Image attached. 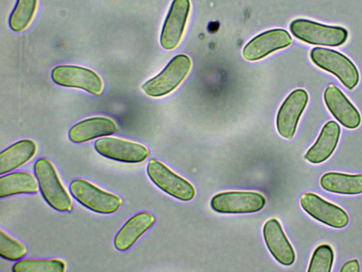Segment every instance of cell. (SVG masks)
<instances>
[{
  "label": "cell",
  "mask_w": 362,
  "mask_h": 272,
  "mask_svg": "<svg viewBox=\"0 0 362 272\" xmlns=\"http://www.w3.org/2000/svg\"><path fill=\"white\" fill-rule=\"evenodd\" d=\"M34 174L41 194L49 206L59 212L72 210L71 198L51 161L47 158L38 159L34 164Z\"/></svg>",
  "instance_id": "6da1fadb"
},
{
  "label": "cell",
  "mask_w": 362,
  "mask_h": 272,
  "mask_svg": "<svg viewBox=\"0 0 362 272\" xmlns=\"http://www.w3.org/2000/svg\"><path fill=\"white\" fill-rule=\"evenodd\" d=\"M289 29L295 38L313 45L341 46L348 38V31L343 27L325 25L305 18L291 21Z\"/></svg>",
  "instance_id": "7a4b0ae2"
},
{
  "label": "cell",
  "mask_w": 362,
  "mask_h": 272,
  "mask_svg": "<svg viewBox=\"0 0 362 272\" xmlns=\"http://www.w3.org/2000/svg\"><path fill=\"white\" fill-rule=\"evenodd\" d=\"M69 191L74 198L83 206L100 214L115 213L123 204V200L119 196L83 178L72 181L69 184Z\"/></svg>",
  "instance_id": "3957f363"
},
{
  "label": "cell",
  "mask_w": 362,
  "mask_h": 272,
  "mask_svg": "<svg viewBox=\"0 0 362 272\" xmlns=\"http://www.w3.org/2000/svg\"><path fill=\"white\" fill-rule=\"evenodd\" d=\"M310 58L317 67L334 75L346 89L352 90L358 85V69L342 53L329 48L316 47L310 50Z\"/></svg>",
  "instance_id": "277c9868"
},
{
  "label": "cell",
  "mask_w": 362,
  "mask_h": 272,
  "mask_svg": "<svg viewBox=\"0 0 362 272\" xmlns=\"http://www.w3.org/2000/svg\"><path fill=\"white\" fill-rule=\"evenodd\" d=\"M192 62L186 55L175 56L156 76L141 86L143 91L151 97L164 96L174 91L187 76Z\"/></svg>",
  "instance_id": "5b68a950"
},
{
  "label": "cell",
  "mask_w": 362,
  "mask_h": 272,
  "mask_svg": "<svg viewBox=\"0 0 362 272\" xmlns=\"http://www.w3.org/2000/svg\"><path fill=\"white\" fill-rule=\"evenodd\" d=\"M146 172L151 181L158 188L177 200L189 201L196 195L195 188L189 181L156 159L149 161Z\"/></svg>",
  "instance_id": "8992f818"
},
{
  "label": "cell",
  "mask_w": 362,
  "mask_h": 272,
  "mask_svg": "<svg viewBox=\"0 0 362 272\" xmlns=\"http://www.w3.org/2000/svg\"><path fill=\"white\" fill-rule=\"evenodd\" d=\"M264 196L255 191H225L214 195L210 200L211 208L223 214L256 212L264 208Z\"/></svg>",
  "instance_id": "52a82bcc"
},
{
  "label": "cell",
  "mask_w": 362,
  "mask_h": 272,
  "mask_svg": "<svg viewBox=\"0 0 362 272\" xmlns=\"http://www.w3.org/2000/svg\"><path fill=\"white\" fill-rule=\"evenodd\" d=\"M52 81L57 85L80 89L86 92L99 96L103 89L101 77L93 70L77 65H59L51 72Z\"/></svg>",
  "instance_id": "ba28073f"
},
{
  "label": "cell",
  "mask_w": 362,
  "mask_h": 272,
  "mask_svg": "<svg viewBox=\"0 0 362 272\" xmlns=\"http://www.w3.org/2000/svg\"><path fill=\"white\" fill-rule=\"evenodd\" d=\"M94 147L100 155L124 163H140L149 156L148 149L142 144L113 137L98 139Z\"/></svg>",
  "instance_id": "9c48e42d"
},
{
  "label": "cell",
  "mask_w": 362,
  "mask_h": 272,
  "mask_svg": "<svg viewBox=\"0 0 362 272\" xmlns=\"http://www.w3.org/2000/svg\"><path fill=\"white\" fill-rule=\"evenodd\" d=\"M308 99L307 91L302 89L293 90L285 98L276 118V130L281 137L287 140L293 137Z\"/></svg>",
  "instance_id": "30bf717a"
},
{
  "label": "cell",
  "mask_w": 362,
  "mask_h": 272,
  "mask_svg": "<svg viewBox=\"0 0 362 272\" xmlns=\"http://www.w3.org/2000/svg\"><path fill=\"white\" fill-rule=\"evenodd\" d=\"M303 210L317 221L333 228H343L349 223V215L339 206L325 200L318 195L307 192L301 195Z\"/></svg>",
  "instance_id": "8fae6325"
},
{
  "label": "cell",
  "mask_w": 362,
  "mask_h": 272,
  "mask_svg": "<svg viewBox=\"0 0 362 272\" xmlns=\"http://www.w3.org/2000/svg\"><path fill=\"white\" fill-rule=\"evenodd\" d=\"M190 8L189 0H173L160 36V43L163 49L171 50L180 44Z\"/></svg>",
  "instance_id": "7c38bea8"
},
{
  "label": "cell",
  "mask_w": 362,
  "mask_h": 272,
  "mask_svg": "<svg viewBox=\"0 0 362 272\" xmlns=\"http://www.w3.org/2000/svg\"><path fill=\"white\" fill-rule=\"evenodd\" d=\"M293 39L282 28L263 32L250 40L243 50V57L248 61L261 60L279 50L288 47Z\"/></svg>",
  "instance_id": "4fadbf2b"
},
{
  "label": "cell",
  "mask_w": 362,
  "mask_h": 272,
  "mask_svg": "<svg viewBox=\"0 0 362 272\" xmlns=\"http://www.w3.org/2000/svg\"><path fill=\"white\" fill-rule=\"evenodd\" d=\"M262 234L265 244L276 261L286 266L294 263V249L277 219L267 220L264 224Z\"/></svg>",
  "instance_id": "5bb4252c"
},
{
  "label": "cell",
  "mask_w": 362,
  "mask_h": 272,
  "mask_svg": "<svg viewBox=\"0 0 362 272\" xmlns=\"http://www.w3.org/2000/svg\"><path fill=\"white\" fill-rule=\"evenodd\" d=\"M323 98L328 110L342 126L348 129L359 126L361 117L358 110L337 86L329 84Z\"/></svg>",
  "instance_id": "9a60e30c"
},
{
  "label": "cell",
  "mask_w": 362,
  "mask_h": 272,
  "mask_svg": "<svg viewBox=\"0 0 362 272\" xmlns=\"http://www.w3.org/2000/svg\"><path fill=\"white\" fill-rule=\"evenodd\" d=\"M155 216L142 211L134 215L121 227L114 239L115 247L120 251H127L154 225Z\"/></svg>",
  "instance_id": "2e32d148"
},
{
  "label": "cell",
  "mask_w": 362,
  "mask_h": 272,
  "mask_svg": "<svg viewBox=\"0 0 362 272\" xmlns=\"http://www.w3.org/2000/svg\"><path fill=\"white\" fill-rule=\"evenodd\" d=\"M119 130L117 123L106 117H93L74 125L69 131V138L74 143H83L92 140L112 135Z\"/></svg>",
  "instance_id": "e0dca14e"
},
{
  "label": "cell",
  "mask_w": 362,
  "mask_h": 272,
  "mask_svg": "<svg viewBox=\"0 0 362 272\" xmlns=\"http://www.w3.org/2000/svg\"><path fill=\"white\" fill-rule=\"evenodd\" d=\"M341 134L339 125L334 120L327 122L314 142L304 155V159L314 164L322 163L334 152Z\"/></svg>",
  "instance_id": "ac0fdd59"
},
{
  "label": "cell",
  "mask_w": 362,
  "mask_h": 272,
  "mask_svg": "<svg viewBox=\"0 0 362 272\" xmlns=\"http://www.w3.org/2000/svg\"><path fill=\"white\" fill-rule=\"evenodd\" d=\"M37 147L30 139L19 140L0 153V174L4 175L23 166L36 154Z\"/></svg>",
  "instance_id": "d6986e66"
},
{
  "label": "cell",
  "mask_w": 362,
  "mask_h": 272,
  "mask_svg": "<svg viewBox=\"0 0 362 272\" xmlns=\"http://www.w3.org/2000/svg\"><path fill=\"white\" fill-rule=\"evenodd\" d=\"M40 190L35 175L27 171H15L0 177V198L18 194H33Z\"/></svg>",
  "instance_id": "ffe728a7"
},
{
  "label": "cell",
  "mask_w": 362,
  "mask_h": 272,
  "mask_svg": "<svg viewBox=\"0 0 362 272\" xmlns=\"http://www.w3.org/2000/svg\"><path fill=\"white\" fill-rule=\"evenodd\" d=\"M320 186L330 193L342 195L362 193V174L327 172L320 179Z\"/></svg>",
  "instance_id": "44dd1931"
},
{
  "label": "cell",
  "mask_w": 362,
  "mask_h": 272,
  "mask_svg": "<svg viewBox=\"0 0 362 272\" xmlns=\"http://www.w3.org/2000/svg\"><path fill=\"white\" fill-rule=\"evenodd\" d=\"M38 6V0H17L11 11L8 25L15 32L25 30L34 18Z\"/></svg>",
  "instance_id": "7402d4cb"
},
{
  "label": "cell",
  "mask_w": 362,
  "mask_h": 272,
  "mask_svg": "<svg viewBox=\"0 0 362 272\" xmlns=\"http://www.w3.org/2000/svg\"><path fill=\"white\" fill-rule=\"evenodd\" d=\"M65 262L59 259H21L14 264L13 272H64Z\"/></svg>",
  "instance_id": "603a6c76"
},
{
  "label": "cell",
  "mask_w": 362,
  "mask_h": 272,
  "mask_svg": "<svg viewBox=\"0 0 362 272\" xmlns=\"http://www.w3.org/2000/svg\"><path fill=\"white\" fill-rule=\"evenodd\" d=\"M334 254L332 247L323 244L314 250L309 263L308 272H330Z\"/></svg>",
  "instance_id": "cb8c5ba5"
},
{
  "label": "cell",
  "mask_w": 362,
  "mask_h": 272,
  "mask_svg": "<svg viewBox=\"0 0 362 272\" xmlns=\"http://www.w3.org/2000/svg\"><path fill=\"white\" fill-rule=\"evenodd\" d=\"M26 247L20 242L0 230V255L8 261H18L27 254Z\"/></svg>",
  "instance_id": "d4e9b609"
},
{
  "label": "cell",
  "mask_w": 362,
  "mask_h": 272,
  "mask_svg": "<svg viewBox=\"0 0 362 272\" xmlns=\"http://www.w3.org/2000/svg\"><path fill=\"white\" fill-rule=\"evenodd\" d=\"M359 271L360 264L356 259L346 261L340 268L341 272H358Z\"/></svg>",
  "instance_id": "484cf974"
}]
</instances>
